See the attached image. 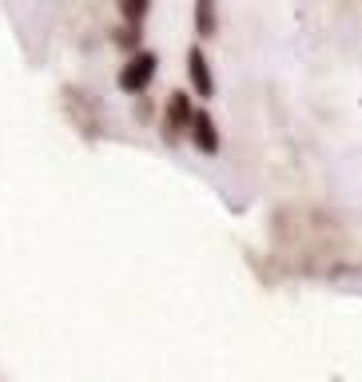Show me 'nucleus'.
I'll list each match as a JSON object with an SVG mask.
<instances>
[{
    "instance_id": "f257e3e1",
    "label": "nucleus",
    "mask_w": 362,
    "mask_h": 382,
    "mask_svg": "<svg viewBox=\"0 0 362 382\" xmlns=\"http://www.w3.org/2000/svg\"><path fill=\"white\" fill-rule=\"evenodd\" d=\"M151 72H155V56H151V52H139V56L127 60L124 72H120V88H124V92H139V88H148Z\"/></svg>"
},
{
    "instance_id": "7ed1b4c3",
    "label": "nucleus",
    "mask_w": 362,
    "mask_h": 382,
    "mask_svg": "<svg viewBox=\"0 0 362 382\" xmlns=\"http://www.w3.org/2000/svg\"><path fill=\"white\" fill-rule=\"evenodd\" d=\"M191 136H195V144H200L203 151H215L219 148V139H215V128H211V120L207 116H191Z\"/></svg>"
},
{
    "instance_id": "39448f33",
    "label": "nucleus",
    "mask_w": 362,
    "mask_h": 382,
    "mask_svg": "<svg viewBox=\"0 0 362 382\" xmlns=\"http://www.w3.org/2000/svg\"><path fill=\"white\" fill-rule=\"evenodd\" d=\"M144 13H148V8H144V4H136V0H127V4H124V16H127V20H144Z\"/></svg>"
},
{
    "instance_id": "f03ea898",
    "label": "nucleus",
    "mask_w": 362,
    "mask_h": 382,
    "mask_svg": "<svg viewBox=\"0 0 362 382\" xmlns=\"http://www.w3.org/2000/svg\"><path fill=\"white\" fill-rule=\"evenodd\" d=\"M183 123H191L188 96H172V104H167V139L179 136V132H183Z\"/></svg>"
},
{
    "instance_id": "20e7f679",
    "label": "nucleus",
    "mask_w": 362,
    "mask_h": 382,
    "mask_svg": "<svg viewBox=\"0 0 362 382\" xmlns=\"http://www.w3.org/2000/svg\"><path fill=\"white\" fill-rule=\"evenodd\" d=\"M191 84L200 88V96H211V72H207V60L200 48L191 52Z\"/></svg>"
},
{
    "instance_id": "423d86ee",
    "label": "nucleus",
    "mask_w": 362,
    "mask_h": 382,
    "mask_svg": "<svg viewBox=\"0 0 362 382\" xmlns=\"http://www.w3.org/2000/svg\"><path fill=\"white\" fill-rule=\"evenodd\" d=\"M195 16H200V28H203V32H211V8H207V4H200V13H195Z\"/></svg>"
}]
</instances>
